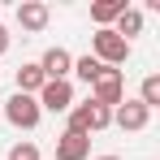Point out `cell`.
<instances>
[{
    "label": "cell",
    "instance_id": "obj_4",
    "mask_svg": "<svg viewBox=\"0 0 160 160\" xmlns=\"http://www.w3.org/2000/svg\"><path fill=\"white\" fill-rule=\"evenodd\" d=\"M87 100H95L100 108H108V112H112V108L126 100V78H121V69H104L100 78L91 82V95H87Z\"/></svg>",
    "mask_w": 160,
    "mask_h": 160
},
{
    "label": "cell",
    "instance_id": "obj_15",
    "mask_svg": "<svg viewBox=\"0 0 160 160\" xmlns=\"http://www.w3.org/2000/svg\"><path fill=\"white\" fill-rule=\"evenodd\" d=\"M9 52V26H4V22H0V56Z\"/></svg>",
    "mask_w": 160,
    "mask_h": 160
},
{
    "label": "cell",
    "instance_id": "obj_7",
    "mask_svg": "<svg viewBox=\"0 0 160 160\" xmlns=\"http://www.w3.org/2000/svg\"><path fill=\"white\" fill-rule=\"evenodd\" d=\"M48 22H52V9H48L43 0H22V4H18V26H22V30L39 35Z\"/></svg>",
    "mask_w": 160,
    "mask_h": 160
},
{
    "label": "cell",
    "instance_id": "obj_6",
    "mask_svg": "<svg viewBox=\"0 0 160 160\" xmlns=\"http://www.w3.org/2000/svg\"><path fill=\"white\" fill-rule=\"evenodd\" d=\"M35 100H39V108H48V112H69L74 108V82H43Z\"/></svg>",
    "mask_w": 160,
    "mask_h": 160
},
{
    "label": "cell",
    "instance_id": "obj_16",
    "mask_svg": "<svg viewBox=\"0 0 160 160\" xmlns=\"http://www.w3.org/2000/svg\"><path fill=\"white\" fill-rule=\"evenodd\" d=\"M91 160H121V156H91Z\"/></svg>",
    "mask_w": 160,
    "mask_h": 160
},
{
    "label": "cell",
    "instance_id": "obj_1",
    "mask_svg": "<svg viewBox=\"0 0 160 160\" xmlns=\"http://www.w3.org/2000/svg\"><path fill=\"white\" fill-rule=\"evenodd\" d=\"M0 117L13 126V130H35L39 126V117H43V108L35 95H22V91H13L4 104H0Z\"/></svg>",
    "mask_w": 160,
    "mask_h": 160
},
{
    "label": "cell",
    "instance_id": "obj_12",
    "mask_svg": "<svg viewBox=\"0 0 160 160\" xmlns=\"http://www.w3.org/2000/svg\"><path fill=\"white\" fill-rule=\"evenodd\" d=\"M43 82H48V78H43V69H39L35 61L18 69V91H22V95H39V87H43Z\"/></svg>",
    "mask_w": 160,
    "mask_h": 160
},
{
    "label": "cell",
    "instance_id": "obj_3",
    "mask_svg": "<svg viewBox=\"0 0 160 160\" xmlns=\"http://www.w3.org/2000/svg\"><path fill=\"white\" fill-rule=\"evenodd\" d=\"M91 56L108 65V69H117V65H126L130 61V43L121 39V35H112V30H95L91 35Z\"/></svg>",
    "mask_w": 160,
    "mask_h": 160
},
{
    "label": "cell",
    "instance_id": "obj_13",
    "mask_svg": "<svg viewBox=\"0 0 160 160\" xmlns=\"http://www.w3.org/2000/svg\"><path fill=\"white\" fill-rule=\"evenodd\" d=\"M138 104L143 108H156L160 104V74H147L143 87H138Z\"/></svg>",
    "mask_w": 160,
    "mask_h": 160
},
{
    "label": "cell",
    "instance_id": "obj_10",
    "mask_svg": "<svg viewBox=\"0 0 160 160\" xmlns=\"http://www.w3.org/2000/svg\"><path fill=\"white\" fill-rule=\"evenodd\" d=\"M112 35H121L126 43H130L134 35H143V9H134V4H126V13L112 22Z\"/></svg>",
    "mask_w": 160,
    "mask_h": 160
},
{
    "label": "cell",
    "instance_id": "obj_8",
    "mask_svg": "<svg viewBox=\"0 0 160 160\" xmlns=\"http://www.w3.org/2000/svg\"><path fill=\"white\" fill-rule=\"evenodd\" d=\"M56 160H91V134L65 130L56 138Z\"/></svg>",
    "mask_w": 160,
    "mask_h": 160
},
{
    "label": "cell",
    "instance_id": "obj_14",
    "mask_svg": "<svg viewBox=\"0 0 160 160\" xmlns=\"http://www.w3.org/2000/svg\"><path fill=\"white\" fill-rule=\"evenodd\" d=\"M9 160H39V147L35 143H13L9 147Z\"/></svg>",
    "mask_w": 160,
    "mask_h": 160
},
{
    "label": "cell",
    "instance_id": "obj_9",
    "mask_svg": "<svg viewBox=\"0 0 160 160\" xmlns=\"http://www.w3.org/2000/svg\"><path fill=\"white\" fill-rule=\"evenodd\" d=\"M121 13H126V0H95V4H91V22L100 30H112V22H117Z\"/></svg>",
    "mask_w": 160,
    "mask_h": 160
},
{
    "label": "cell",
    "instance_id": "obj_5",
    "mask_svg": "<svg viewBox=\"0 0 160 160\" xmlns=\"http://www.w3.org/2000/svg\"><path fill=\"white\" fill-rule=\"evenodd\" d=\"M147 121H152V108H143L138 100H121V104L112 108V126H117V130H126V134L147 130Z\"/></svg>",
    "mask_w": 160,
    "mask_h": 160
},
{
    "label": "cell",
    "instance_id": "obj_11",
    "mask_svg": "<svg viewBox=\"0 0 160 160\" xmlns=\"http://www.w3.org/2000/svg\"><path fill=\"white\" fill-rule=\"evenodd\" d=\"M104 69H108V65H100L95 56L87 52V56H74V69H69V74H74L78 82H87V87H91V82L100 78V74H104Z\"/></svg>",
    "mask_w": 160,
    "mask_h": 160
},
{
    "label": "cell",
    "instance_id": "obj_2",
    "mask_svg": "<svg viewBox=\"0 0 160 160\" xmlns=\"http://www.w3.org/2000/svg\"><path fill=\"white\" fill-rule=\"evenodd\" d=\"M108 126H112V112H108V108H100L95 100H82V104H74V108H69V126H65V130L100 134V130H108Z\"/></svg>",
    "mask_w": 160,
    "mask_h": 160
}]
</instances>
